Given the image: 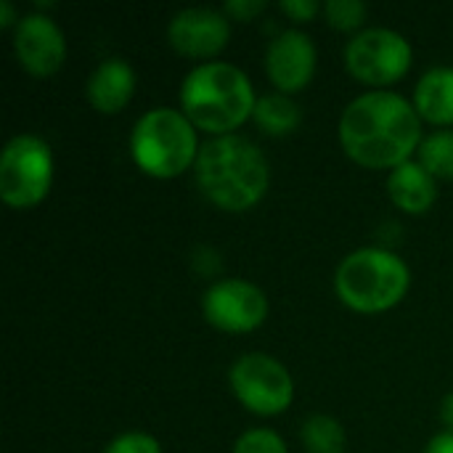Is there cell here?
<instances>
[{
  "mask_svg": "<svg viewBox=\"0 0 453 453\" xmlns=\"http://www.w3.org/2000/svg\"><path fill=\"white\" fill-rule=\"evenodd\" d=\"M422 117L393 90H369L353 98L340 117L345 154L369 170H395L422 146Z\"/></svg>",
  "mask_w": 453,
  "mask_h": 453,
  "instance_id": "6da1fadb",
  "label": "cell"
},
{
  "mask_svg": "<svg viewBox=\"0 0 453 453\" xmlns=\"http://www.w3.org/2000/svg\"><path fill=\"white\" fill-rule=\"evenodd\" d=\"M194 170L204 199L226 212L252 210L263 202L271 183L265 154L250 138L236 133L202 143Z\"/></svg>",
  "mask_w": 453,
  "mask_h": 453,
  "instance_id": "7a4b0ae2",
  "label": "cell"
},
{
  "mask_svg": "<svg viewBox=\"0 0 453 453\" xmlns=\"http://www.w3.org/2000/svg\"><path fill=\"white\" fill-rule=\"evenodd\" d=\"M257 98L250 77L228 61L194 66L180 85V111L196 130L234 135L255 114Z\"/></svg>",
  "mask_w": 453,
  "mask_h": 453,
  "instance_id": "3957f363",
  "label": "cell"
},
{
  "mask_svg": "<svg viewBox=\"0 0 453 453\" xmlns=\"http://www.w3.org/2000/svg\"><path fill=\"white\" fill-rule=\"evenodd\" d=\"M409 287V265L403 257L382 247H364L350 252L334 273V292L340 303L366 316L395 308L406 297Z\"/></svg>",
  "mask_w": 453,
  "mask_h": 453,
  "instance_id": "277c9868",
  "label": "cell"
},
{
  "mask_svg": "<svg viewBox=\"0 0 453 453\" xmlns=\"http://www.w3.org/2000/svg\"><path fill=\"white\" fill-rule=\"evenodd\" d=\"M196 127L178 109H151L141 114L130 133V154L149 178L170 180L183 175L199 157Z\"/></svg>",
  "mask_w": 453,
  "mask_h": 453,
  "instance_id": "5b68a950",
  "label": "cell"
},
{
  "mask_svg": "<svg viewBox=\"0 0 453 453\" xmlns=\"http://www.w3.org/2000/svg\"><path fill=\"white\" fill-rule=\"evenodd\" d=\"M53 186V154L37 135H13L0 154V199L13 210L37 207Z\"/></svg>",
  "mask_w": 453,
  "mask_h": 453,
  "instance_id": "8992f818",
  "label": "cell"
},
{
  "mask_svg": "<svg viewBox=\"0 0 453 453\" xmlns=\"http://www.w3.org/2000/svg\"><path fill=\"white\" fill-rule=\"evenodd\" d=\"M414 50L409 40L393 29H364L345 45V66L348 72L374 90H385L403 80L411 69Z\"/></svg>",
  "mask_w": 453,
  "mask_h": 453,
  "instance_id": "52a82bcc",
  "label": "cell"
},
{
  "mask_svg": "<svg viewBox=\"0 0 453 453\" xmlns=\"http://www.w3.org/2000/svg\"><path fill=\"white\" fill-rule=\"evenodd\" d=\"M228 382L236 401L257 417L284 414L295 398L292 374L284 369L281 361L265 353H247L234 361Z\"/></svg>",
  "mask_w": 453,
  "mask_h": 453,
  "instance_id": "ba28073f",
  "label": "cell"
},
{
  "mask_svg": "<svg viewBox=\"0 0 453 453\" xmlns=\"http://www.w3.org/2000/svg\"><path fill=\"white\" fill-rule=\"evenodd\" d=\"M202 313L210 326L228 334H247L268 319V297L260 287L244 279L215 281L202 297Z\"/></svg>",
  "mask_w": 453,
  "mask_h": 453,
  "instance_id": "9c48e42d",
  "label": "cell"
},
{
  "mask_svg": "<svg viewBox=\"0 0 453 453\" xmlns=\"http://www.w3.org/2000/svg\"><path fill=\"white\" fill-rule=\"evenodd\" d=\"M13 53L32 77H50L66 61V37L45 13H27L13 27Z\"/></svg>",
  "mask_w": 453,
  "mask_h": 453,
  "instance_id": "30bf717a",
  "label": "cell"
},
{
  "mask_svg": "<svg viewBox=\"0 0 453 453\" xmlns=\"http://www.w3.org/2000/svg\"><path fill=\"white\" fill-rule=\"evenodd\" d=\"M231 40V19L215 8H183L167 24V42L186 58H215Z\"/></svg>",
  "mask_w": 453,
  "mask_h": 453,
  "instance_id": "8fae6325",
  "label": "cell"
},
{
  "mask_svg": "<svg viewBox=\"0 0 453 453\" xmlns=\"http://www.w3.org/2000/svg\"><path fill=\"white\" fill-rule=\"evenodd\" d=\"M316 42L300 29H284L265 50V72L279 93L292 96L305 90L316 77Z\"/></svg>",
  "mask_w": 453,
  "mask_h": 453,
  "instance_id": "7c38bea8",
  "label": "cell"
},
{
  "mask_svg": "<svg viewBox=\"0 0 453 453\" xmlns=\"http://www.w3.org/2000/svg\"><path fill=\"white\" fill-rule=\"evenodd\" d=\"M88 104L98 114H119L135 96V72L125 58L101 61L85 82Z\"/></svg>",
  "mask_w": 453,
  "mask_h": 453,
  "instance_id": "4fadbf2b",
  "label": "cell"
},
{
  "mask_svg": "<svg viewBox=\"0 0 453 453\" xmlns=\"http://www.w3.org/2000/svg\"><path fill=\"white\" fill-rule=\"evenodd\" d=\"M388 194L393 199V204L401 210V212H409V215H425L435 199H438V178H433L422 165L419 159H409L403 162L401 167L390 170V178H388Z\"/></svg>",
  "mask_w": 453,
  "mask_h": 453,
  "instance_id": "5bb4252c",
  "label": "cell"
},
{
  "mask_svg": "<svg viewBox=\"0 0 453 453\" xmlns=\"http://www.w3.org/2000/svg\"><path fill=\"white\" fill-rule=\"evenodd\" d=\"M417 114L438 127L453 125V66H435L422 74L414 90Z\"/></svg>",
  "mask_w": 453,
  "mask_h": 453,
  "instance_id": "9a60e30c",
  "label": "cell"
},
{
  "mask_svg": "<svg viewBox=\"0 0 453 453\" xmlns=\"http://www.w3.org/2000/svg\"><path fill=\"white\" fill-rule=\"evenodd\" d=\"M255 122L257 127L265 133V135H289L300 127V119H303V111L300 106L292 101V96H284V93H268L263 98H257V106H255Z\"/></svg>",
  "mask_w": 453,
  "mask_h": 453,
  "instance_id": "2e32d148",
  "label": "cell"
},
{
  "mask_svg": "<svg viewBox=\"0 0 453 453\" xmlns=\"http://www.w3.org/2000/svg\"><path fill=\"white\" fill-rule=\"evenodd\" d=\"M303 446L308 453H342L345 451V430L334 417L313 414L303 422L300 430Z\"/></svg>",
  "mask_w": 453,
  "mask_h": 453,
  "instance_id": "e0dca14e",
  "label": "cell"
},
{
  "mask_svg": "<svg viewBox=\"0 0 453 453\" xmlns=\"http://www.w3.org/2000/svg\"><path fill=\"white\" fill-rule=\"evenodd\" d=\"M419 165L438 180H453V130H438L419 146Z\"/></svg>",
  "mask_w": 453,
  "mask_h": 453,
  "instance_id": "ac0fdd59",
  "label": "cell"
},
{
  "mask_svg": "<svg viewBox=\"0 0 453 453\" xmlns=\"http://www.w3.org/2000/svg\"><path fill=\"white\" fill-rule=\"evenodd\" d=\"M324 13H326V21L332 29H340V32H356L361 29V24L366 21V13L369 8L358 0H329L324 5ZM364 32V29H361Z\"/></svg>",
  "mask_w": 453,
  "mask_h": 453,
  "instance_id": "d6986e66",
  "label": "cell"
},
{
  "mask_svg": "<svg viewBox=\"0 0 453 453\" xmlns=\"http://www.w3.org/2000/svg\"><path fill=\"white\" fill-rule=\"evenodd\" d=\"M234 453H289L287 451V443L281 435H276L273 430L268 427H255V430H247L236 446Z\"/></svg>",
  "mask_w": 453,
  "mask_h": 453,
  "instance_id": "ffe728a7",
  "label": "cell"
},
{
  "mask_svg": "<svg viewBox=\"0 0 453 453\" xmlns=\"http://www.w3.org/2000/svg\"><path fill=\"white\" fill-rule=\"evenodd\" d=\"M104 453H162V446L157 443V438L146 433H125L114 438Z\"/></svg>",
  "mask_w": 453,
  "mask_h": 453,
  "instance_id": "44dd1931",
  "label": "cell"
},
{
  "mask_svg": "<svg viewBox=\"0 0 453 453\" xmlns=\"http://www.w3.org/2000/svg\"><path fill=\"white\" fill-rule=\"evenodd\" d=\"M268 8L265 0H228L223 13L231 19V21H252L255 16H260L263 11Z\"/></svg>",
  "mask_w": 453,
  "mask_h": 453,
  "instance_id": "7402d4cb",
  "label": "cell"
},
{
  "mask_svg": "<svg viewBox=\"0 0 453 453\" xmlns=\"http://www.w3.org/2000/svg\"><path fill=\"white\" fill-rule=\"evenodd\" d=\"M279 8H281V13H287L292 21H297V24H305V21H311L316 13H319V3L316 0H284V3H279Z\"/></svg>",
  "mask_w": 453,
  "mask_h": 453,
  "instance_id": "603a6c76",
  "label": "cell"
},
{
  "mask_svg": "<svg viewBox=\"0 0 453 453\" xmlns=\"http://www.w3.org/2000/svg\"><path fill=\"white\" fill-rule=\"evenodd\" d=\"M425 453H453V433H441V435H435L430 443H427V449Z\"/></svg>",
  "mask_w": 453,
  "mask_h": 453,
  "instance_id": "cb8c5ba5",
  "label": "cell"
},
{
  "mask_svg": "<svg viewBox=\"0 0 453 453\" xmlns=\"http://www.w3.org/2000/svg\"><path fill=\"white\" fill-rule=\"evenodd\" d=\"M19 19H16V11L8 0H0V27L8 29V27H16Z\"/></svg>",
  "mask_w": 453,
  "mask_h": 453,
  "instance_id": "d4e9b609",
  "label": "cell"
},
{
  "mask_svg": "<svg viewBox=\"0 0 453 453\" xmlns=\"http://www.w3.org/2000/svg\"><path fill=\"white\" fill-rule=\"evenodd\" d=\"M441 419L449 427V433H453V393H449L441 403Z\"/></svg>",
  "mask_w": 453,
  "mask_h": 453,
  "instance_id": "484cf974",
  "label": "cell"
}]
</instances>
